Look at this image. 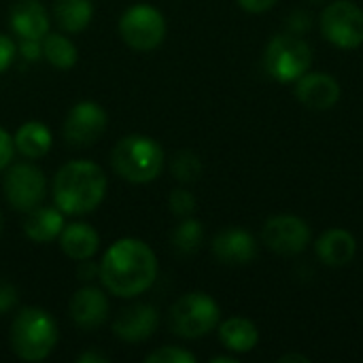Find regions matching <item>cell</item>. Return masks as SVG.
Returning a JSON list of instances; mask_svg holds the SVG:
<instances>
[{"mask_svg":"<svg viewBox=\"0 0 363 363\" xmlns=\"http://www.w3.org/2000/svg\"><path fill=\"white\" fill-rule=\"evenodd\" d=\"M357 253V242L355 236L342 228L328 230L319 240H317V255L325 266L332 268H342L353 262Z\"/></svg>","mask_w":363,"mask_h":363,"instance_id":"d6986e66","label":"cell"},{"mask_svg":"<svg viewBox=\"0 0 363 363\" xmlns=\"http://www.w3.org/2000/svg\"><path fill=\"white\" fill-rule=\"evenodd\" d=\"M213 255L225 266H245L257 257V242L249 232L228 228L213 238Z\"/></svg>","mask_w":363,"mask_h":363,"instance_id":"9a60e30c","label":"cell"},{"mask_svg":"<svg viewBox=\"0 0 363 363\" xmlns=\"http://www.w3.org/2000/svg\"><path fill=\"white\" fill-rule=\"evenodd\" d=\"M17 53L26 60V62H38L43 60V38H19L17 40Z\"/></svg>","mask_w":363,"mask_h":363,"instance_id":"83f0119b","label":"cell"},{"mask_svg":"<svg viewBox=\"0 0 363 363\" xmlns=\"http://www.w3.org/2000/svg\"><path fill=\"white\" fill-rule=\"evenodd\" d=\"M51 11L60 30L68 34L83 32L91 23V17H94L91 0H55Z\"/></svg>","mask_w":363,"mask_h":363,"instance_id":"7402d4cb","label":"cell"},{"mask_svg":"<svg viewBox=\"0 0 363 363\" xmlns=\"http://www.w3.org/2000/svg\"><path fill=\"white\" fill-rule=\"evenodd\" d=\"M164 149L162 145L145 134H128L111 151V166L115 174L134 185H145L155 181L164 170Z\"/></svg>","mask_w":363,"mask_h":363,"instance_id":"3957f363","label":"cell"},{"mask_svg":"<svg viewBox=\"0 0 363 363\" xmlns=\"http://www.w3.org/2000/svg\"><path fill=\"white\" fill-rule=\"evenodd\" d=\"M106 123L108 117L102 104L94 100H81L68 111L62 134L72 147H91L104 134Z\"/></svg>","mask_w":363,"mask_h":363,"instance_id":"30bf717a","label":"cell"},{"mask_svg":"<svg viewBox=\"0 0 363 363\" xmlns=\"http://www.w3.org/2000/svg\"><path fill=\"white\" fill-rule=\"evenodd\" d=\"M323 36L338 49H357L363 45V11L349 0H336L321 15Z\"/></svg>","mask_w":363,"mask_h":363,"instance_id":"9c48e42d","label":"cell"},{"mask_svg":"<svg viewBox=\"0 0 363 363\" xmlns=\"http://www.w3.org/2000/svg\"><path fill=\"white\" fill-rule=\"evenodd\" d=\"M43 60H47L57 70H68L77 64L79 51L68 36L57 32H47L43 36Z\"/></svg>","mask_w":363,"mask_h":363,"instance_id":"603a6c76","label":"cell"},{"mask_svg":"<svg viewBox=\"0 0 363 363\" xmlns=\"http://www.w3.org/2000/svg\"><path fill=\"white\" fill-rule=\"evenodd\" d=\"M298 100L313 111H328L340 100V85L328 72H306L296 81Z\"/></svg>","mask_w":363,"mask_h":363,"instance_id":"5bb4252c","label":"cell"},{"mask_svg":"<svg viewBox=\"0 0 363 363\" xmlns=\"http://www.w3.org/2000/svg\"><path fill=\"white\" fill-rule=\"evenodd\" d=\"M147 363H196V355L181 349V347H160L151 351L147 357Z\"/></svg>","mask_w":363,"mask_h":363,"instance_id":"484cf974","label":"cell"},{"mask_svg":"<svg viewBox=\"0 0 363 363\" xmlns=\"http://www.w3.org/2000/svg\"><path fill=\"white\" fill-rule=\"evenodd\" d=\"M68 313L77 328L85 332L98 330L108 317V298L102 289L85 285L70 298Z\"/></svg>","mask_w":363,"mask_h":363,"instance_id":"7c38bea8","label":"cell"},{"mask_svg":"<svg viewBox=\"0 0 363 363\" xmlns=\"http://www.w3.org/2000/svg\"><path fill=\"white\" fill-rule=\"evenodd\" d=\"M313 64L311 47L296 34L274 36L264 53V66L268 74L281 83H296L308 72Z\"/></svg>","mask_w":363,"mask_h":363,"instance_id":"8992f818","label":"cell"},{"mask_svg":"<svg viewBox=\"0 0 363 363\" xmlns=\"http://www.w3.org/2000/svg\"><path fill=\"white\" fill-rule=\"evenodd\" d=\"M264 245L279 255H298L311 242V228L296 215H277L262 230Z\"/></svg>","mask_w":363,"mask_h":363,"instance_id":"8fae6325","label":"cell"},{"mask_svg":"<svg viewBox=\"0 0 363 363\" xmlns=\"http://www.w3.org/2000/svg\"><path fill=\"white\" fill-rule=\"evenodd\" d=\"M11 349L23 362H45L57 345L55 319L38 306L21 308L11 323Z\"/></svg>","mask_w":363,"mask_h":363,"instance_id":"277c9868","label":"cell"},{"mask_svg":"<svg viewBox=\"0 0 363 363\" xmlns=\"http://www.w3.org/2000/svg\"><path fill=\"white\" fill-rule=\"evenodd\" d=\"M204 242V225L194 219V217H185L172 232V249L187 257V255H194Z\"/></svg>","mask_w":363,"mask_h":363,"instance_id":"cb8c5ba5","label":"cell"},{"mask_svg":"<svg viewBox=\"0 0 363 363\" xmlns=\"http://www.w3.org/2000/svg\"><path fill=\"white\" fill-rule=\"evenodd\" d=\"M279 362H281V363H289V362L308 363V362H311V359H308V357H304V355H285V357H281Z\"/></svg>","mask_w":363,"mask_h":363,"instance_id":"e575fe53","label":"cell"},{"mask_svg":"<svg viewBox=\"0 0 363 363\" xmlns=\"http://www.w3.org/2000/svg\"><path fill=\"white\" fill-rule=\"evenodd\" d=\"M15 55H17V43L11 36L0 34V74L13 64Z\"/></svg>","mask_w":363,"mask_h":363,"instance_id":"4dcf8cb0","label":"cell"},{"mask_svg":"<svg viewBox=\"0 0 363 363\" xmlns=\"http://www.w3.org/2000/svg\"><path fill=\"white\" fill-rule=\"evenodd\" d=\"M57 240H60L62 253L66 257L74 259V262L91 259L98 253V249H100L98 232L89 223H81V221L64 225V230L57 236Z\"/></svg>","mask_w":363,"mask_h":363,"instance_id":"ac0fdd59","label":"cell"},{"mask_svg":"<svg viewBox=\"0 0 363 363\" xmlns=\"http://www.w3.org/2000/svg\"><path fill=\"white\" fill-rule=\"evenodd\" d=\"M219 304L204 291L181 296L170 308V328L177 336L196 340L211 334L219 325Z\"/></svg>","mask_w":363,"mask_h":363,"instance_id":"5b68a950","label":"cell"},{"mask_svg":"<svg viewBox=\"0 0 363 363\" xmlns=\"http://www.w3.org/2000/svg\"><path fill=\"white\" fill-rule=\"evenodd\" d=\"M211 362L213 363H236V359H234V357H228V355H221V357H213Z\"/></svg>","mask_w":363,"mask_h":363,"instance_id":"d590c367","label":"cell"},{"mask_svg":"<svg viewBox=\"0 0 363 363\" xmlns=\"http://www.w3.org/2000/svg\"><path fill=\"white\" fill-rule=\"evenodd\" d=\"M19 302V294H17V287L4 279H0V317L11 313Z\"/></svg>","mask_w":363,"mask_h":363,"instance_id":"f1b7e54d","label":"cell"},{"mask_svg":"<svg viewBox=\"0 0 363 363\" xmlns=\"http://www.w3.org/2000/svg\"><path fill=\"white\" fill-rule=\"evenodd\" d=\"M0 234H2V215H0Z\"/></svg>","mask_w":363,"mask_h":363,"instance_id":"8d00e7d4","label":"cell"},{"mask_svg":"<svg viewBox=\"0 0 363 363\" xmlns=\"http://www.w3.org/2000/svg\"><path fill=\"white\" fill-rule=\"evenodd\" d=\"M119 36L134 51H153L166 38V19L153 4H132L119 19Z\"/></svg>","mask_w":363,"mask_h":363,"instance_id":"52a82bcc","label":"cell"},{"mask_svg":"<svg viewBox=\"0 0 363 363\" xmlns=\"http://www.w3.org/2000/svg\"><path fill=\"white\" fill-rule=\"evenodd\" d=\"M108 362V357L106 355H102V353H98V351H85V353H81L79 357H77V363H106Z\"/></svg>","mask_w":363,"mask_h":363,"instance_id":"836d02e7","label":"cell"},{"mask_svg":"<svg viewBox=\"0 0 363 363\" xmlns=\"http://www.w3.org/2000/svg\"><path fill=\"white\" fill-rule=\"evenodd\" d=\"M2 191L9 206L26 215L28 211L40 206L47 196L45 172L30 162L11 164L2 179Z\"/></svg>","mask_w":363,"mask_h":363,"instance_id":"ba28073f","label":"cell"},{"mask_svg":"<svg viewBox=\"0 0 363 363\" xmlns=\"http://www.w3.org/2000/svg\"><path fill=\"white\" fill-rule=\"evenodd\" d=\"M77 277L79 281H94V279H100V264L91 262V259H83V262H77Z\"/></svg>","mask_w":363,"mask_h":363,"instance_id":"1f68e13d","label":"cell"},{"mask_svg":"<svg viewBox=\"0 0 363 363\" xmlns=\"http://www.w3.org/2000/svg\"><path fill=\"white\" fill-rule=\"evenodd\" d=\"M157 279V257L140 238H119L102 255L100 281L117 298L130 300L153 287Z\"/></svg>","mask_w":363,"mask_h":363,"instance_id":"6da1fadb","label":"cell"},{"mask_svg":"<svg viewBox=\"0 0 363 363\" xmlns=\"http://www.w3.org/2000/svg\"><path fill=\"white\" fill-rule=\"evenodd\" d=\"M219 340L232 353H249L259 342V332L253 321L245 317H232L219 325Z\"/></svg>","mask_w":363,"mask_h":363,"instance_id":"44dd1931","label":"cell"},{"mask_svg":"<svg viewBox=\"0 0 363 363\" xmlns=\"http://www.w3.org/2000/svg\"><path fill=\"white\" fill-rule=\"evenodd\" d=\"M315 2H321V0H315Z\"/></svg>","mask_w":363,"mask_h":363,"instance_id":"74e56055","label":"cell"},{"mask_svg":"<svg viewBox=\"0 0 363 363\" xmlns=\"http://www.w3.org/2000/svg\"><path fill=\"white\" fill-rule=\"evenodd\" d=\"M13 157H15L13 136L4 128H0V172H4L13 164Z\"/></svg>","mask_w":363,"mask_h":363,"instance_id":"f546056e","label":"cell"},{"mask_svg":"<svg viewBox=\"0 0 363 363\" xmlns=\"http://www.w3.org/2000/svg\"><path fill=\"white\" fill-rule=\"evenodd\" d=\"M168 208L172 211V215H174V217H181V219L191 217V215H194V211H196V198H194V194H191L189 189L179 187V189L170 191Z\"/></svg>","mask_w":363,"mask_h":363,"instance_id":"4316f807","label":"cell"},{"mask_svg":"<svg viewBox=\"0 0 363 363\" xmlns=\"http://www.w3.org/2000/svg\"><path fill=\"white\" fill-rule=\"evenodd\" d=\"M160 317L151 304H132L113 321V334L123 342H145L157 330Z\"/></svg>","mask_w":363,"mask_h":363,"instance_id":"4fadbf2b","label":"cell"},{"mask_svg":"<svg viewBox=\"0 0 363 363\" xmlns=\"http://www.w3.org/2000/svg\"><path fill=\"white\" fill-rule=\"evenodd\" d=\"M170 170L174 174V179L179 183H194L202 177V160L198 153L189 151V149H183L179 153H174L172 157V164H170Z\"/></svg>","mask_w":363,"mask_h":363,"instance_id":"d4e9b609","label":"cell"},{"mask_svg":"<svg viewBox=\"0 0 363 363\" xmlns=\"http://www.w3.org/2000/svg\"><path fill=\"white\" fill-rule=\"evenodd\" d=\"M106 187V174L96 162L74 160L64 164L53 177V204L64 215H89L104 202Z\"/></svg>","mask_w":363,"mask_h":363,"instance_id":"7a4b0ae2","label":"cell"},{"mask_svg":"<svg viewBox=\"0 0 363 363\" xmlns=\"http://www.w3.org/2000/svg\"><path fill=\"white\" fill-rule=\"evenodd\" d=\"M66 215L53 204V206H36L32 211L26 213L23 219V234L38 245H47L51 240H55L64 225H66Z\"/></svg>","mask_w":363,"mask_h":363,"instance_id":"e0dca14e","label":"cell"},{"mask_svg":"<svg viewBox=\"0 0 363 363\" xmlns=\"http://www.w3.org/2000/svg\"><path fill=\"white\" fill-rule=\"evenodd\" d=\"M9 23L17 38L40 40L49 32V11L40 0H15L9 11Z\"/></svg>","mask_w":363,"mask_h":363,"instance_id":"2e32d148","label":"cell"},{"mask_svg":"<svg viewBox=\"0 0 363 363\" xmlns=\"http://www.w3.org/2000/svg\"><path fill=\"white\" fill-rule=\"evenodd\" d=\"M15 151L28 160H38L47 155L53 147V134L43 121H26L13 134Z\"/></svg>","mask_w":363,"mask_h":363,"instance_id":"ffe728a7","label":"cell"},{"mask_svg":"<svg viewBox=\"0 0 363 363\" xmlns=\"http://www.w3.org/2000/svg\"><path fill=\"white\" fill-rule=\"evenodd\" d=\"M236 2L247 13H264V11H268V9H272L277 4V0H236Z\"/></svg>","mask_w":363,"mask_h":363,"instance_id":"d6a6232c","label":"cell"}]
</instances>
